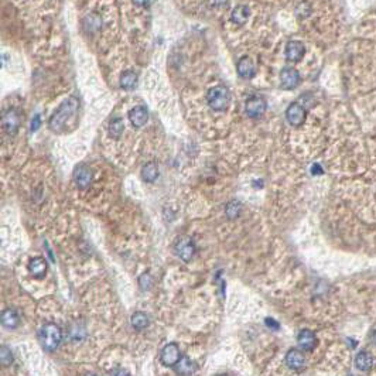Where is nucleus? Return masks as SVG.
<instances>
[{"mask_svg": "<svg viewBox=\"0 0 376 376\" xmlns=\"http://www.w3.org/2000/svg\"><path fill=\"white\" fill-rule=\"evenodd\" d=\"M304 52H306L304 44L300 41H290L286 47V58L293 63H297L304 57Z\"/></svg>", "mask_w": 376, "mask_h": 376, "instance_id": "nucleus-14", "label": "nucleus"}, {"mask_svg": "<svg viewBox=\"0 0 376 376\" xmlns=\"http://www.w3.org/2000/svg\"><path fill=\"white\" fill-rule=\"evenodd\" d=\"M306 116H307L306 108L301 106V105L297 102L292 103L286 110L287 121H288L290 125H293V126H300V125H303V123L306 122Z\"/></svg>", "mask_w": 376, "mask_h": 376, "instance_id": "nucleus-6", "label": "nucleus"}, {"mask_svg": "<svg viewBox=\"0 0 376 376\" xmlns=\"http://www.w3.org/2000/svg\"><path fill=\"white\" fill-rule=\"evenodd\" d=\"M78 106H79V103H78L77 98H68L67 101L61 103L60 108L54 112V115L50 119V129L52 132H55V133L63 132L67 122L77 113Z\"/></svg>", "mask_w": 376, "mask_h": 376, "instance_id": "nucleus-1", "label": "nucleus"}, {"mask_svg": "<svg viewBox=\"0 0 376 376\" xmlns=\"http://www.w3.org/2000/svg\"><path fill=\"white\" fill-rule=\"evenodd\" d=\"M83 30L86 33H96L98 30H101L102 27V20L96 13H91L90 16H86L82 21Z\"/></svg>", "mask_w": 376, "mask_h": 376, "instance_id": "nucleus-19", "label": "nucleus"}, {"mask_svg": "<svg viewBox=\"0 0 376 376\" xmlns=\"http://www.w3.org/2000/svg\"><path fill=\"white\" fill-rule=\"evenodd\" d=\"M123 130H125V126H123V121H122L121 118H115L113 121L110 122V125H109V133H110V136L119 137L123 133Z\"/></svg>", "mask_w": 376, "mask_h": 376, "instance_id": "nucleus-26", "label": "nucleus"}, {"mask_svg": "<svg viewBox=\"0 0 376 376\" xmlns=\"http://www.w3.org/2000/svg\"><path fill=\"white\" fill-rule=\"evenodd\" d=\"M207 101H208V105L212 110L215 112H222L225 109L228 108V103L230 101V94L229 90L226 86H222V85H218V86H214L208 91L207 94Z\"/></svg>", "mask_w": 376, "mask_h": 376, "instance_id": "nucleus-3", "label": "nucleus"}, {"mask_svg": "<svg viewBox=\"0 0 376 376\" xmlns=\"http://www.w3.org/2000/svg\"><path fill=\"white\" fill-rule=\"evenodd\" d=\"M297 342H299L300 348L303 351H307V352H310L315 348V345H317V337H315V334L310 330H303V331L299 332V335H297Z\"/></svg>", "mask_w": 376, "mask_h": 376, "instance_id": "nucleus-12", "label": "nucleus"}, {"mask_svg": "<svg viewBox=\"0 0 376 376\" xmlns=\"http://www.w3.org/2000/svg\"><path fill=\"white\" fill-rule=\"evenodd\" d=\"M119 83H121V88H123V90L126 91L133 90L134 86L137 85V75H136V72H133V71L130 70L125 71V72L122 74Z\"/></svg>", "mask_w": 376, "mask_h": 376, "instance_id": "nucleus-23", "label": "nucleus"}, {"mask_svg": "<svg viewBox=\"0 0 376 376\" xmlns=\"http://www.w3.org/2000/svg\"><path fill=\"white\" fill-rule=\"evenodd\" d=\"M174 369L177 372V375L180 376H192L195 373V370H197V366H195V363L192 362L190 358L181 357L179 362L176 363Z\"/></svg>", "mask_w": 376, "mask_h": 376, "instance_id": "nucleus-16", "label": "nucleus"}, {"mask_svg": "<svg viewBox=\"0 0 376 376\" xmlns=\"http://www.w3.org/2000/svg\"><path fill=\"white\" fill-rule=\"evenodd\" d=\"M249 16H250V10H249V7L246 5H239V6H236L234 10H232V14H230V20L236 23V24H239V26H242L245 24L246 21H248Z\"/></svg>", "mask_w": 376, "mask_h": 376, "instance_id": "nucleus-17", "label": "nucleus"}, {"mask_svg": "<svg viewBox=\"0 0 376 376\" xmlns=\"http://www.w3.org/2000/svg\"><path fill=\"white\" fill-rule=\"evenodd\" d=\"M2 125L3 129L6 130V133L16 134L20 128V115L16 109H9L3 113V119H2Z\"/></svg>", "mask_w": 376, "mask_h": 376, "instance_id": "nucleus-7", "label": "nucleus"}, {"mask_svg": "<svg viewBox=\"0 0 376 376\" xmlns=\"http://www.w3.org/2000/svg\"><path fill=\"white\" fill-rule=\"evenodd\" d=\"M266 108H268V105H266V101L261 98V96H252V98H249L248 102H246V115L249 118H252V119H257V118H261L265 112H266Z\"/></svg>", "mask_w": 376, "mask_h": 376, "instance_id": "nucleus-5", "label": "nucleus"}, {"mask_svg": "<svg viewBox=\"0 0 376 376\" xmlns=\"http://www.w3.org/2000/svg\"><path fill=\"white\" fill-rule=\"evenodd\" d=\"M40 122H41V121H40V115L34 116V119H33V122H32V130H33V132H36V130L40 128Z\"/></svg>", "mask_w": 376, "mask_h": 376, "instance_id": "nucleus-29", "label": "nucleus"}, {"mask_svg": "<svg viewBox=\"0 0 376 376\" xmlns=\"http://www.w3.org/2000/svg\"><path fill=\"white\" fill-rule=\"evenodd\" d=\"M241 211H242V204L239 201H230L225 207V214L229 219H235V218L239 217Z\"/></svg>", "mask_w": 376, "mask_h": 376, "instance_id": "nucleus-25", "label": "nucleus"}, {"mask_svg": "<svg viewBox=\"0 0 376 376\" xmlns=\"http://www.w3.org/2000/svg\"><path fill=\"white\" fill-rule=\"evenodd\" d=\"M355 365H357V368L359 370L366 372V370H369L370 368H372V365H373V358H372V355H370L369 352L361 351V352L357 355V358H355Z\"/></svg>", "mask_w": 376, "mask_h": 376, "instance_id": "nucleus-20", "label": "nucleus"}, {"mask_svg": "<svg viewBox=\"0 0 376 376\" xmlns=\"http://www.w3.org/2000/svg\"><path fill=\"white\" fill-rule=\"evenodd\" d=\"M130 323H132V327H133L134 330H137V331H141V330H144L149 327V317H147L144 312L141 311H137L134 312L133 315H132V320H130Z\"/></svg>", "mask_w": 376, "mask_h": 376, "instance_id": "nucleus-24", "label": "nucleus"}, {"mask_svg": "<svg viewBox=\"0 0 376 376\" xmlns=\"http://www.w3.org/2000/svg\"><path fill=\"white\" fill-rule=\"evenodd\" d=\"M280 83L284 90H294L300 83L299 71L292 67L284 68L280 74Z\"/></svg>", "mask_w": 376, "mask_h": 376, "instance_id": "nucleus-8", "label": "nucleus"}, {"mask_svg": "<svg viewBox=\"0 0 376 376\" xmlns=\"http://www.w3.org/2000/svg\"><path fill=\"white\" fill-rule=\"evenodd\" d=\"M2 324L6 328H16L20 324V317L14 308H6L2 312Z\"/></svg>", "mask_w": 376, "mask_h": 376, "instance_id": "nucleus-18", "label": "nucleus"}, {"mask_svg": "<svg viewBox=\"0 0 376 376\" xmlns=\"http://www.w3.org/2000/svg\"><path fill=\"white\" fill-rule=\"evenodd\" d=\"M133 3L136 6H147L150 3V0H133Z\"/></svg>", "mask_w": 376, "mask_h": 376, "instance_id": "nucleus-32", "label": "nucleus"}, {"mask_svg": "<svg viewBox=\"0 0 376 376\" xmlns=\"http://www.w3.org/2000/svg\"><path fill=\"white\" fill-rule=\"evenodd\" d=\"M113 376H129V373H126L125 370H118V372H115Z\"/></svg>", "mask_w": 376, "mask_h": 376, "instance_id": "nucleus-33", "label": "nucleus"}, {"mask_svg": "<svg viewBox=\"0 0 376 376\" xmlns=\"http://www.w3.org/2000/svg\"><path fill=\"white\" fill-rule=\"evenodd\" d=\"M286 363L288 368H292V369H303L304 368V365H306V357H304V354L301 352L300 350H290L287 352L286 355Z\"/></svg>", "mask_w": 376, "mask_h": 376, "instance_id": "nucleus-13", "label": "nucleus"}, {"mask_svg": "<svg viewBox=\"0 0 376 376\" xmlns=\"http://www.w3.org/2000/svg\"><path fill=\"white\" fill-rule=\"evenodd\" d=\"M92 179H94V174H92V170H91L88 166L77 167V170L74 172L75 184H77L78 188H81V190L88 188L91 185V183H92Z\"/></svg>", "mask_w": 376, "mask_h": 376, "instance_id": "nucleus-10", "label": "nucleus"}, {"mask_svg": "<svg viewBox=\"0 0 376 376\" xmlns=\"http://www.w3.org/2000/svg\"><path fill=\"white\" fill-rule=\"evenodd\" d=\"M373 342H375V345H376V332L373 334Z\"/></svg>", "mask_w": 376, "mask_h": 376, "instance_id": "nucleus-34", "label": "nucleus"}, {"mask_svg": "<svg viewBox=\"0 0 376 376\" xmlns=\"http://www.w3.org/2000/svg\"><path fill=\"white\" fill-rule=\"evenodd\" d=\"M236 70H238V74L241 75L245 79H250V78L255 77L256 74V68L253 61L249 57H242L239 61H238V65H236Z\"/></svg>", "mask_w": 376, "mask_h": 376, "instance_id": "nucleus-15", "label": "nucleus"}, {"mask_svg": "<svg viewBox=\"0 0 376 376\" xmlns=\"http://www.w3.org/2000/svg\"><path fill=\"white\" fill-rule=\"evenodd\" d=\"M226 3H228V0H211V5H214V6L217 7L225 6Z\"/></svg>", "mask_w": 376, "mask_h": 376, "instance_id": "nucleus-30", "label": "nucleus"}, {"mask_svg": "<svg viewBox=\"0 0 376 376\" xmlns=\"http://www.w3.org/2000/svg\"><path fill=\"white\" fill-rule=\"evenodd\" d=\"M86 376H96L95 373H90V375H86Z\"/></svg>", "mask_w": 376, "mask_h": 376, "instance_id": "nucleus-35", "label": "nucleus"}, {"mask_svg": "<svg viewBox=\"0 0 376 376\" xmlns=\"http://www.w3.org/2000/svg\"><path fill=\"white\" fill-rule=\"evenodd\" d=\"M180 358H181V355H180V348L177 346V344L166 345L160 354V359L166 366H176V363L179 362Z\"/></svg>", "mask_w": 376, "mask_h": 376, "instance_id": "nucleus-9", "label": "nucleus"}, {"mask_svg": "<svg viewBox=\"0 0 376 376\" xmlns=\"http://www.w3.org/2000/svg\"><path fill=\"white\" fill-rule=\"evenodd\" d=\"M152 283H153V280H152V276H150L149 273L143 274L140 279H139V284H140V287L143 288V290H146V288H150Z\"/></svg>", "mask_w": 376, "mask_h": 376, "instance_id": "nucleus-28", "label": "nucleus"}, {"mask_svg": "<svg viewBox=\"0 0 376 376\" xmlns=\"http://www.w3.org/2000/svg\"><path fill=\"white\" fill-rule=\"evenodd\" d=\"M0 362L3 366H9L10 363L13 362V354L10 348H7L6 345H2L0 346Z\"/></svg>", "mask_w": 376, "mask_h": 376, "instance_id": "nucleus-27", "label": "nucleus"}, {"mask_svg": "<svg viewBox=\"0 0 376 376\" xmlns=\"http://www.w3.org/2000/svg\"><path fill=\"white\" fill-rule=\"evenodd\" d=\"M28 270L34 277H43L47 272V262L43 257H34L28 265Z\"/></svg>", "mask_w": 376, "mask_h": 376, "instance_id": "nucleus-21", "label": "nucleus"}, {"mask_svg": "<svg viewBox=\"0 0 376 376\" xmlns=\"http://www.w3.org/2000/svg\"><path fill=\"white\" fill-rule=\"evenodd\" d=\"M266 324H268V327H270V328H274V330H279V324L274 321V320L272 319H268L266 320Z\"/></svg>", "mask_w": 376, "mask_h": 376, "instance_id": "nucleus-31", "label": "nucleus"}, {"mask_svg": "<svg viewBox=\"0 0 376 376\" xmlns=\"http://www.w3.org/2000/svg\"><path fill=\"white\" fill-rule=\"evenodd\" d=\"M195 252H197L195 243L192 242V239L188 238V236L180 238L177 243H176V253H177V256L181 261L190 262L195 255Z\"/></svg>", "mask_w": 376, "mask_h": 376, "instance_id": "nucleus-4", "label": "nucleus"}, {"mask_svg": "<svg viewBox=\"0 0 376 376\" xmlns=\"http://www.w3.org/2000/svg\"><path fill=\"white\" fill-rule=\"evenodd\" d=\"M218 376H225V375H218Z\"/></svg>", "mask_w": 376, "mask_h": 376, "instance_id": "nucleus-36", "label": "nucleus"}, {"mask_svg": "<svg viewBox=\"0 0 376 376\" xmlns=\"http://www.w3.org/2000/svg\"><path fill=\"white\" fill-rule=\"evenodd\" d=\"M157 177H159V166L154 161L147 163L146 166L141 168V179L146 183H154Z\"/></svg>", "mask_w": 376, "mask_h": 376, "instance_id": "nucleus-22", "label": "nucleus"}, {"mask_svg": "<svg viewBox=\"0 0 376 376\" xmlns=\"http://www.w3.org/2000/svg\"><path fill=\"white\" fill-rule=\"evenodd\" d=\"M40 342L43 348L48 352H52L58 348L60 342L63 341V331L57 324L48 323L41 327L40 330Z\"/></svg>", "mask_w": 376, "mask_h": 376, "instance_id": "nucleus-2", "label": "nucleus"}, {"mask_svg": "<svg viewBox=\"0 0 376 376\" xmlns=\"http://www.w3.org/2000/svg\"><path fill=\"white\" fill-rule=\"evenodd\" d=\"M129 121L133 125L134 128H141L144 126L149 121V112H147L146 106L143 105H137L134 106L130 112H129Z\"/></svg>", "mask_w": 376, "mask_h": 376, "instance_id": "nucleus-11", "label": "nucleus"}]
</instances>
